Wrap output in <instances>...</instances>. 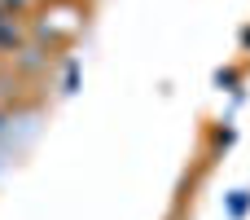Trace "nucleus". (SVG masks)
<instances>
[{
	"mask_svg": "<svg viewBox=\"0 0 250 220\" xmlns=\"http://www.w3.org/2000/svg\"><path fill=\"white\" fill-rule=\"evenodd\" d=\"M0 132H4V115H0Z\"/></svg>",
	"mask_w": 250,
	"mask_h": 220,
	"instance_id": "f257e3e1",
	"label": "nucleus"
}]
</instances>
